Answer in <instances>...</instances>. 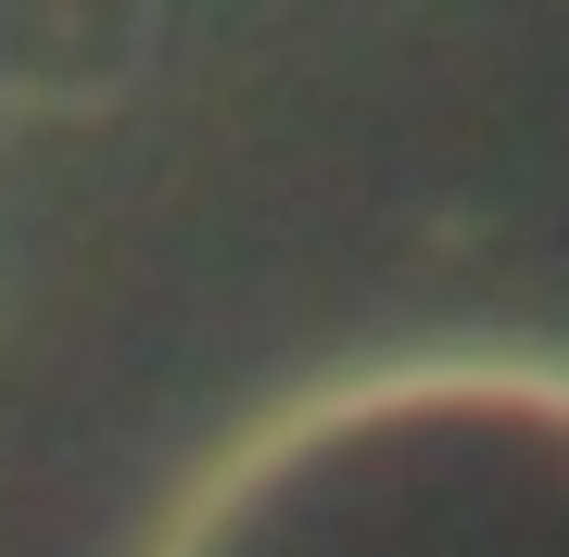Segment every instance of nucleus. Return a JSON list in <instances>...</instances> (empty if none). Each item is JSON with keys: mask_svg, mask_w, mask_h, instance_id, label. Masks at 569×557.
Instances as JSON below:
<instances>
[{"mask_svg": "<svg viewBox=\"0 0 569 557\" xmlns=\"http://www.w3.org/2000/svg\"><path fill=\"white\" fill-rule=\"evenodd\" d=\"M152 557H569V355L329 368L190 469Z\"/></svg>", "mask_w": 569, "mask_h": 557, "instance_id": "1", "label": "nucleus"}]
</instances>
